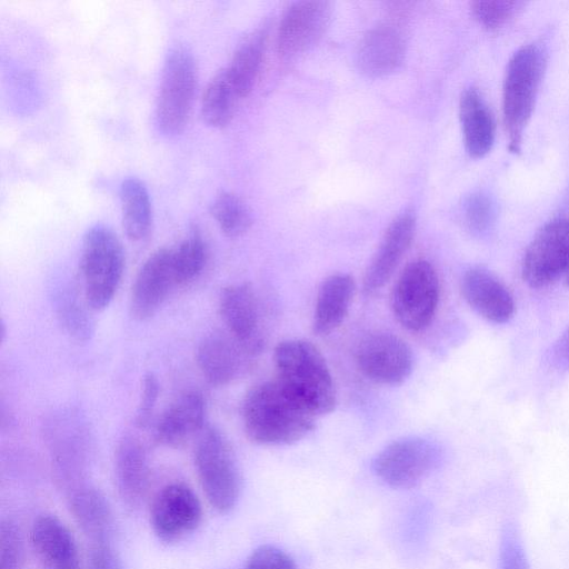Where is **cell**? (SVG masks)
<instances>
[{"label": "cell", "mask_w": 569, "mask_h": 569, "mask_svg": "<svg viewBox=\"0 0 569 569\" xmlns=\"http://www.w3.org/2000/svg\"><path fill=\"white\" fill-rule=\"evenodd\" d=\"M24 547L21 533L9 519L0 525V569H22Z\"/></svg>", "instance_id": "33"}, {"label": "cell", "mask_w": 569, "mask_h": 569, "mask_svg": "<svg viewBox=\"0 0 569 569\" xmlns=\"http://www.w3.org/2000/svg\"><path fill=\"white\" fill-rule=\"evenodd\" d=\"M251 357L227 331L207 335L196 352L202 377L213 387H223L238 379Z\"/></svg>", "instance_id": "16"}, {"label": "cell", "mask_w": 569, "mask_h": 569, "mask_svg": "<svg viewBox=\"0 0 569 569\" xmlns=\"http://www.w3.org/2000/svg\"><path fill=\"white\" fill-rule=\"evenodd\" d=\"M240 99L226 69L220 70L207 83L201 98L203 121L218 129L228 126Z\"/></svg>", "instance_id": "28"}, {"label": "cell", "mask_w": 569, "mask_h": 569, "mask_svg": "<svg viewBox=\"0 0 569 569\" xmlns=\"http://www.w3.org/2000/svg\"><path fill=\"white\" fill-rule=\"evenodd\" d=\"M466 302L485 319L502 323L515 313V301L507 287L481 268L468 270L460 283Z\"/></svg>", "instance_id": "22"}, {"label": "cell", "mask_w": 569, "mask_h": 569, "mask_svg": "<svg viewBox=\"0 0 569 569\" xmlns=\"http://www.w3.org/2000/svg\"><path fill=\"white\" fill-rule=\"evenodd\" d=\"M565 283H566L567 287H569V271L566 273Z\"/></svg>", "instance_id": "40"}, {"label": "cell", "mask_w": 569, "mask_h": 569, "mask_svg": "<svg viewBox=\"0 0 569 569\" xmlns=\"http://www.w3.org/2000/svg\"><path fill=\"white\" fill-rule=\"evenodd\" d=\"M197 88V64L191 51L174 47L166 57L156 102V120L167 136L180 133L188 121Z\"/></svg>", "instance_id": "7"}, {"label": "cell", "mask_w": 569, "mask_h": 569, "mask_svg": "<svg viewBox=\"0 0 569 569\" xmlns=\"http://www.w3.org/2000/svg\"><path fill=\"white\" fill-rule=\"evenodd\" d=\"M276 380L312 415L336 407V389L321 351L305 339H288L274 348Z\"/></svg>", "instance_id": "2"}, {"label": "cell", "mask_w": 569, "mask_h": 569, "mask_svg": "<svg viewBox=\"0 0 569 569\" xmlns=\"http://www.w3.org/2000/svg\"><path fill=\"white\" fill-rule=\"evenodd\" d=\"M550 359L558 369H569V326L555 342Z\"/></svg>", "instance_id": "39"}, {"label": "cell", "mask_w": 569, "mask_h": 569, "mask_svg": "<svg viewBox=\"0 0 569 569\" xmlns=\"http://www.w3.org/2000/svg\"><path fill=\"white\" fill-rule=\"evenodd\" d=\"M569 271V218L548 222L529 243L522 260V279L542 288Z\"/></svg>", "instance_id": "10"}, {"label": "cell", "mask_w": 569, "mask_h": 569, "mask_svg": "<svg viewBox=\"0 0 569 569\" xmlns=\"http://www.w3.org/2000/svg\"><path fill=\"white\" fill-rule=\"evenodd\" d=\"M196 472L210 506L220 513L238 502L241 478L232 448L214 427H204L193 448Z\"/></svg>", "instance_id": "5"}, {"label": "cell", "mask_w": 569, "mask_h": 569, "mask_svg": "<svg viewBox=\"0 0 569 569\" xmlns=\"http://www.w3.org/2000/svg\"><path fill=\"white\" fill-rule=\"evenodd\" d=\"M331 13V4L327 1L303 0L292 3L279 26V54L283 59H292L313 48L329 27Z\"/></svg>", "instance_id": "13"}, {"label": "cell", "mask_w": 569, "mask_h": 569, "mask_svg": "<svg viewBox=\"0 0 569 569\" xmlns=\"http://www.w3.org/2000/svg\"><path fill=\"white\" fill-rule=\"evenodd\" d=\"M54 309L59 323L66 333L77 342H86L93 335V320L89 306L79 301L69 288H63L54 298ZM92 311V310H91Z\"/></svg>", "instance_id": "29"}, {"label": "cell", "mask_w": 569, "mask_h": 569, "mask_svg": "<svg viewBox=\"0 0 569 569\" xmlns=\"http://www.w3.org/2000/svg\"><path fill=\"white\" fill-rule=\"evenodd\" d=\"M159 396V381L149 372L142 379L140 400L136 412L134 422L139 428L149 423Z\"/></svg>", "instance_id": "37"}, {"label": "cell", "mask_w": 569, "mask_h": 569, "mask_svg": "<svg viewBox=\"0 0 569 569\" xmlns=\"http://www.w3.org/2000/svg\"><path fill=\"white\" fill-rule=\"evenodd\" d=\"M356 292L353 278L347 273H333L320 284L313 311L312 329L319 336L336 330L348 315Z\"/></svg>", "instance_id": "24"}, {"label": "cell", "mask_w": 569, "mask_h": 569, "mask_svg": "<svg viewBox=\"0 0 569 569\" xmlns=\"http://www.w3.org/2000/svg\"><path fill=\"white\" fill-rule=\"evenodd\" d=\"M30 541L42 569H81L76 539L58 517L38 516L31 527Z\"/></svg>", "instance_id": "18"}, {"label": "cell", "mask_w": 569, "mask_h": 569, "mask_svg": "<svg viewBox=\"0 0 569 569\" xmlns=\"http://www.w3.org/2000/svg\"><path fill=\"white\" fill-rule=\"evenodd\" d=\"M465 148L472 158L487 154L495 140V123L490 110L476 88L466 89L459 101Z\"/></svg>", "instance_id": "25"}, {"label": "cell", "mask_w": 569, "mask_h": 569, "mask_svg": "<svg viewBox=\"0 0 569 569\" xmlns=\"http://www.w3.org/2000/svg\"><path fill=\"white\" fill-rule=\"evenodd\" d=\"M70 512L90 543L112 541L114 521L106 496L83 483L67 493Z\"/></svg>", "instance_id": "23"}, {"label": "cell", "mask_w": 569, "mask_h": 569, "mask_svg": "<svg viewBox=\"0 0 569 569\" xmlns=\"http://www.w3.org/2000/svg\"><path fill=\"white\" fill-rule=\"evenodd\" d=\"M122 227L132 241L146 239L152 224V209L148 189L138 178H127L120 186Z\"/></svg>", "instance_id": "26"}, {"label": "cell", "mask_w": 569, "mask_h": 569, "mask_svg": "<svg viewBox=\"0 0 569 569\" xmlns=\"http://www.w3.org/2000/svg\"><path fill=\"white\" fill-rule=\"evenodd\" d=\"M441 451L428 439L409 437L386 446L373 460L375 473L392 488H411L439 465Z\"/></svg>", "instance_id": "9"}, {"label": "cell", "mask_w": 569, "mask_h": 569, "mask_svg": "<svg viewBox=\"0 0 569 569\" xmlns=\"http://www.w3.org/2000/svg\"><path fill=\"white\" fill-rule=\"evenodd\" d=\"M44 438L61 488L68 493L87 483L91 438L83 417L73 409L52 413L44 422Z\"/></svg>", "instance_id": "6"}, {"label": "cell", "mask_w": 569, "mask_h": 569, "mask_svg": "<svg viewBox=\"0 0 569 569\" xmlns=\"http://www.w3.org/2000/svg\"><path fill=\"white\" fill-rule=\"evenodd\" d=\"M210 212L220 230L229 238L241 237L252 223L248 206L229 191H222L214 198Z\"/></svg>", "instance_id": "31"}, {"label": "cell", "mask_w": 569, "mask_h": 569, "mask_svg": "<svg viewBox=\"0 0 569 569\" xmlns=\"http://www.w3.org/2000/svg\"><path fill=\"white\" fill-rule=\"evenodd\" d=\"M244 569H297L284 551L270 545L260 546L249 557Z\"/></svg>", "instance_id": "36"}, {"label": "cell", "mask_w": 569, "mask_h": 569, "mask_svg": "<svg viewBox=\"0 0 569 569\" xmlns=\"http://www.w3.org/2000/svg\"><path fill=\"white\" fill-rule=\"evenodd\" d=\"M546 52L538 43L520 47L506 69L502 87V111L509 149L519 152L523 132L532 114L546 69Z\"/></svg>", "instance_id": "3"}, {"label": "cell", "mask_w": 569, "mask_h": 569, "mask_svg": "<svg viewBox=\"0 0 569 569\" xmlns=\"http://www.w3.org/2000/svg\"><path fill=\"white\" fill-rule=\"evenodd\" d=\"M172 259L178 287L198 279L208 260L207 243L200 232L192 231L179 244L172 247Z\"/></svg>", "instance_id": "30"}, {"label": "cell", "mask_w": 569, "mask_h": 569, "mask_svg": "<svg viewBox=\"0 0 569 569\" xmlns=\"http://www.w3.org/2000/svg\"><path fill=\"white\" fill-rule=\"evenodd\" d=\"M176 287L172 247L158 249L143 262L131 286V316L139 321L152 318Z\"/></svg>", "instance_id": "14"}, {"label": "cell", "mask_w": 569, "mask_h": 569, "mask_svg": "<svg viewBox=\"0 0 569 569\" xmlns=\"http://www.w3.org/2000/svg\"><path fill=\"white\" fill-rule=\"evenodd\" d=\"M522 6L523 2L507 0H478L470 3L472 16L488 29L506 24Z\"/></svg>", "instance_id": "32"}, {"label": "cell", "mask_w": 569, "mask_h": 569, "mask_svg": "<svg viewBox=\"0 0 569 569\" xmlns=\"http://www.w3.org/2000/svg\"><path fill=\"white\" fill-rule=\"evenodd\" d=\"M415 230L416 219L411 212L398 216L389 224L362 279L367 296L380 291L392 277L412 242Z\"/></svg>", "instance_id": "17"}, {"label": "cell", "mask_w": 569, "mask_h": 569, "mask_svg": "<svg viewBox=\"0 0 569 569\" xmlns=\"http://www.w3.org/2000/svg\"><path fill=\"white\" fill-rule=\"evenodd\" d=\"M495 209L491 200L482 193L469 196L465 202V219L470 230L483 232L492 223Z\"/></svg>", "instance_id": "35"}, {"label": "cell", "mask_w": 569, "mask_h": 569, "mask_svg": "<svg viewBox=\"0 0 569 569\" xmlns=\"http://www.w3.org/2000/svg\"><path fill=\"white\" fill-rule=\"evenodd\" d=\"M406 56V40L399 27L385 23L370 30L360 41L356 63L368 78L385 77L397 70Z\"/></svg>", "instance_id": "20"}, {"label": "cell", "mask_w": 569, "mask_h": 569, "mask_svg": "<svg viewBox=\"0 0 569 569\" xmlns=\"http://www.w3.org/2000/svg\"><path fill=\"white\" fill-rule=\"evenodd\" d=\"M315 418L276 379L253 386L241 406L244 432L259 445L295 443L315 428Z\"/></svg>", "instance_id": "1"}, {"label": "cell", "mask_w": 569, "mask_h": 569, "mask_svg": "<svg viewBox=\"0 0 569 569\" xmlns=\"http://www.w3.org/2000/svg\"><path fill=\"white\" fill-rule=\"evenodd\" d=\"M124 251L118 236L104 224H94L82 239L80 273L83 297L92 311L104 310L113 300L124 270Z\"/></svg>", "instance_id": "4"}, {"label": "cell", "mask_w": 569, "mask_h": 569, "mask_svg": "<svg viewBox=\"0 0 569 569\" xmlns=\"http://www.w3.org/2000/svg\"><path fill=\"white\" fill-rule=\"evenodd\" d=\"M150 525L163 542L172 543L193 532L202 519V507L194 491L183 482L163 486L150 505Z\"/></svg>", "instance_id": "11"}, {"label": "cell", "mask_w": 569, "mask_h": 569, "mask_svg": "<svg viewBox=\"0 0 569 569\" xmlns=\"http://www.w3.org/2000/svg\"><path fill=\"white\" fill-rule=\"evenodd\" d=\"M440 296L439 278L433 266L417 259L399 274L391 291L395 318L406 329L420 331L432 321Z\"/></svg>", "instance_id": "8"}, {"label": "cell", "mask_w": 569, "mask_h": 569, "mask_svg": "<svg viewBox=\"0 0 569 569\" xmlns=\"http://www.w3.org/2000/svg\"><path fill=\"white\" fill-rule=\"evenodd\" d=\"M87 569H123L112 541L90 543Z\"/></svg>", "instance_id": "38"}, {"label": "cell", "mask_w": 569, "mask_h": 569, "mask_svg": "<svg viewBox=\"0 0 569 569\" xmlns=\"http://www.w3.org/2000/svg\"><path fill=\"white\" fill-rule=\"evenodd\" d=\"M498 569H530L517 527L510 522L501 532Z\"/></svg>", "instance_id": "34"}, {"label": "cell", "mask_w": 569, "mask_h": 569, "mask_svg": "<svg viewBox=\"0 0 569 569\" xmlns=\"http://www.w3.org/2000/svg\"><path fill=\"white\" fill-rule=\"evenodd\" d=\"M356 362L367 379L395 386L410 376L413 358L410 347L400 337L390 332H376L359 342Z\"/></svg>", "instance_id": "12"}, {"label": "cell", "mask_w": 569, "mask_h": 569, "mask_svg": "<svg viewBox=\"0 0 569 569\" xmlns=\"http://www.w3.org/2000/svg\"><path fill=\"white\" fill-rule=\"evenodd\" d=\"M114 476L122 502L138 508L148 491L150 466L147 449L136 436H123L114 452Z\"/></svg>", "instance_id": "21"}, {"label": "cell", "mask_w": 569, "mask_h": 569, "mask_svg": "<svg viewBox=\"0 0 569 569\" xmlns=\"http://www.w3.org/2000/svg\"><path fill=\"white\" fill-rule=\"evenodd\" d=\"M206 399L197 390H189L177 397L158 418L153 437L167 447L184 445L204 429Z\"/></svg>", "instance_id": "19"}, {"label": "cell", "mask_w": 569, "mask_h": 569, "mask_svg": "<svg viewBox=\"0 0 569 569\" xmlns=\"http://www.w3.org/2000/svg\"><path fill=\"white\" fill-rule=\"evenodd\" d=\"M264 43L263 31L252 32L238 46L229 66L224 68L241 99L252 91L257 82L262 66Z\"/></svg>", "instance_id": "27"}, {"label": "cell", "mask_w": 569, "mask_h": 569, "mask_svg": "<svg viewBox=\"0 0 569 569\" xmlns=\"http://www.w3.org/2000/svg\"><path fill=\"white\" fill-rule=\"evenodd\" d=\"M219 315L226 331L252 357L263 349L259 303L247 282L224 287L219 296Z\"/></svg>", "instance_id": "15"}]
</instances>
